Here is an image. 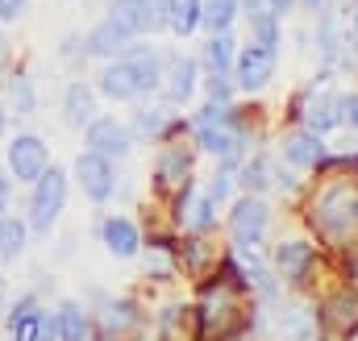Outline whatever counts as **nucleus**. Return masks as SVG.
Instances as JSON below:
<instances>
[{
	"label": "nucleus",
	"mask_w": 358,
	"mask_h": 341,
	"mask_svg": "<svg viewBox=\"0 0 358 341\" xmlns=\"http://www.w3.org/2000/svg\"><path fill=\"white\" fill-rule=\"evenodd\" d=\"M304 217L325 242H334V246L350 242L358 233V179L355 175H325L313 187Z\"/></svg>",
	"instance_id": "1"
},
{
	"label": "nucleus",
	"mask_w": 358,
	"mask_h": 341,
	"mask_svg": "<svg viewBox=\"0 0 358 341\" xmlns=\"http://www.w3.org/2000/svg\"><path fill=\"white\" fill-rule=\"evenodd\" d=\"M242 291L229 283V279H213L204 283L200 291V304H196V338L204 341H238L250 329V317L242 312Z\"/></svg>",
	"instance_id": "2"
},
{
	"label": "nucleus",
	"mask_w": 358,
	"mask_h": 341,
	"mask_svg": "<svg viewBox=\"0 0 358 341\" xmlns=\"http://www.w3.org/2000/svg\"><path fill=\"white\" fill-rule=\"evenodd\" d=\"M163 67L167 59L150 46H129L117 63H108V71L100 75V92L113 100H138L150 96L155 87L163 84Z\"/></svg>",
	"instance_id": "3"
},
{
	"label": "nucleus",
	"mask_w": 358,
	"mask_h": 341,
	"mask_svg": "<svg viewBox=\"0 0 358 341\" xmlns=\"http://www.w3.org/2000/svg\"><path fill=\"white\" fill-rule=\"evenodd\" d=\"M192 133L200 142V150L217 154V159H238L250 142L242 117L234 113V104H204L192 113Z\"/></svg>",
	"instance_id": "4"
},
{
	"label": "nucleus",
	"mask_w": 358,
	"mask_h": 341,
	"mask_svg": "<svg viewBox=\"0 0 358 341\" xmlns=\"http://www.w3.org/2000/svg\"><path fill=\"white\" fill-rule=\"evenodd\" d=\"M267 225H271V204L263 196H250V191H246V196L229 208V238H234L238 250H255V246L263 242Z\"/></svg>",
	"instance_id": "5"
},
{
	"label": "nucleus",
	"mask_w": 358,
	"mask_h": 341,
	"mask_svg": "<svg viewBox=\"0 0 358 341\" xmlns=\"http://www.w3.org/2000/svg\"><path fill=\"white\" fill-rule=\"evenodd\" d=\"M317 325L329 338H355L358 333V287H338L321 300Z\"/></svg>",
	"instance_id": "6"
},
{
	"label": "nucleus",
	"mask_w": 358,
	"mask_h": 341,
	"mask_svg": "<svg viewBox=\"0 0 358 341\" xmlns=\"http://www.w3.org/2000/svg\"><path fill=\"white\" fill-rule=\"evenodd\" d=\"M63 204H67V175L55 167L42 170V179H38V191H34V208H29V221H34V229H50L55 225V217L63 212Z\"/></svg>",
	"instance_id": "7"
},
{
	"label": "nucleus",
	"mask_w": 358,
	"mask_h": 341,
	"mask_svg": "<svg viewBox=\"0 0 358 341\" xmlns=\"http://www.w3.org/2000/svg\"><path fill=\"white\" fill-rule=\"evenodd\" d=\"M317 270V246L313 242H300V238H287L275 246V275L292 287H304L308 275Z\"/></svg>",
	"instance_id": "8"
},
{
	"label": "nucleus",
	"mask_w": 358,
	"mask_h": 341,
	"mask_svg": "<svg viewBox=\"0 0 358 341\" xmlns=\"http://www.w3.org/2000/svg\"><path fill=\"white\" fill-rule=\"evenodd\" d=\"M46 167H50V154H46V142L38 133H21L8 142V170L21 183H38Z\"/></svg>",
	"instance_id": "9"
},
{
	"label": "nucleus",
	"mask_w": 358,
	"mask_h": 341,
	"mask_svg": "<svg viewBox=\"0 0 358 341\" xmlns=\"http://www.w3.org/2000/svg\"><path fill=\"white\" fill-rule=\"evenodd\" d=\"M76 175H80V187H84V196H88L92 204H108V200H113V191H117V170H113L108 159L84 150V154L76 159Z\"/></svg>",
	"instance_id": "10"
},
{
	"label": "nucleus",
	"mask_w": 358,
	"mask_h": 341,
	"mask_svg": "<svg viewBox=\"0 0 358 341\" xmlns=\"http://www.w3.org/2000/svg\"><path fill=\"white\" fill-rule=\"evenodd\" d=\"M84 138H88V150L92 154H100V159H125L129 154V146H134V138H129V129L121 125V121H113V117H96L84 125Z\"/></svg>",
	"instance_id": "11"
},
{
	"label": "nucleus",
	"mask_w": 358,
	"mask_h": 341,
	"mask_svg": "<svg viewBox=\"0 0 358 341\" xmlns=\"http://www.w3.org/2000/svg\"><path fill=\"white\" fill-rule=\"evenodd\" d=\"M108 21L121 25L129 38H142V34H155L163 25V13L150 0H108Z\"/></svg>",
	"instance_id": "12"
},
{
	"label": "nucleus",
	"mask_w": 358,
	"mask_h": 341,
	"mask_svg": "<svg viewBox=\"0 0 358 341\" xmlns=\"http://www.w3.org/2000/svg\"><path fill=\"white\" fill-rule=\"evenodd\" d=\"M271 75H275V50L250 42V46L238 55V63H234L238 87H242V92H263V87L271 84Z\"/></svg>",
	"instance_id": "13"
},
{
	"label": "nucleus",
	"mask_w": 358,
	"mask_h": 341,
	"mask_svg": "<svg viewBox=\"0 0 358 341\" xmlns=\"http://www.w3.org/2000/svg\"><path fill=\"white\" fill-rule=\"evenodd\" d=\"M279 154H283L287 167L313 170V167H321V159H325V138L321 133H308V129H287L279 138Z\"/></svg>",
	"instance_id": "14"
},
{
	"label": "nucleus",
	"mask_w": 358,
	"mask_h": 341,
	"mask_svg": "<svg viewBox=\"0 0 358 341\" xmlns=\"http://www.w3.org/2000/svg\"><path fill=\"white\" fill-rule=\"evenodd\" d=\"M342 50H346V29H342V8L329 0L321 13H317V55L321 63L334 71L342 63Z\"/></svg>",
	"instance_id": "15"
},
{
	"label": "nucleus",
	"mask_w": 358,
	"mask_h": 341,
	"mask_svg": "<svg viewBox=\"0 0 358 341\" xmlns=\"http://www.w3.org/2000/svg\"><path fill=\"white\" fill-rule=\"evenodd\" d=\"M8 338L13 341H50L55 333V317H46L34 300H21L8 317Z\"/></svg>",
	"instance_id": "16"
},
{
	"label": "nucleus",
	"mask_w": 358,
	"mask_h": 341,
	"mask_svg": "<svg viewBox=\"0 0 358 341\" xmlns=\"http://www.w3.org/2000/svg\"><path fill=\"white\" fill-rule=\"evenodd\" d=\"M192 183V150L187 146H167L155 163V187L163 191H183Z\"/></svg>",
	"instance_id": "17"
},
{
	"label": "nucleus",
	"mask_w": 358,
	"mask_h": 341,
	"mask_svg": "<svg viewBox=\"0 0 358 341\" xmlns=\"http://www.w3.org/2000/svg\"><path fill=\"white\" fill-rule=\"evenodd\" d=\"M129 46H134V38L121 25H113V21H100L84 38V55H92V59H121Z\"/></svg>",
	"instance_id": "18"
},
{
	"label": "nucleus",
	"mask_w": 358,
	"mask_h": 341,
	"mask_svg": "<svg viewBox=\"0 0 358 341\" xmlns=\"http://www.w3.org/2000/svg\"><path fill=\"white\" fill-rule=\"evenodd\" d=\"M196 80H200V63L196 59H167V71H163V84H167V100L171 104H187L192 92H196Z\"/></svg>",
	"instance_id": "19"
},
{
	"label": "nucleus",
	"mask_w": 358,
	"mask_h": 341,
	"mask_svg": "<svg viewBox=\"0 0 358 341\" xmlns=\"http://www.w3.org/2000/svg\"><path fill=\"white\" fill-rule=\"evenodd\" d=\"M100 238H104L108 254H117V258H134L142 250V233H138V225L129 217H108L100 225Z\"/></svg>",
	"instance_id": "20"
},
{
	"label": "nucleus",
	"mask_w": 358,
	"mask_h": 341,
	"mask_svg": "<svg viewBox=\"0 0 358 341\" xmlns=\"http://www.w3.org/2000/svg\"><path fill=\"white\" fill-rule=\"evenodd\" d=\"M176 129H179V125L171 121L167 104H155V108H138V117H134V129H129V138H138V142H167V138H171Z\"/></svg>",
	"instance_id": "21"
},
{
	"label": "nucleus",
	"mask_w": 358,
	"mask_h": 341,
	"mask_svg": "<svg viewBox=\"0 0 358 341\" xmlns=\"http://www.w3.org/2000/svg\"><path fill=\"white\" fill-rule=\"evenodd\" d=\"M279 333L287 341H317L321 325H317V308L313 304H287L279 312Z\"/></svg>",
	"instance_id": "22"
},
{
	"label": "nucleus",
	"mask_w": 358,
	"mask_h": 341,
	"mask_svg": "<svg viewBox=\"0 0 358 341\" xmlns=\"http://www.w3.org/2000/svg\"><path fill=\"white\" fill-rule=\"evenodd\" d=\"M200 8L204 0H163V25L176 38H192L200 29Z\"/></svg>",
	"instance_id": "23"
},
{
	"label": "nucleus",
	"mask_w": 358,
	"mask_h": 341,
	"mask_svg": "<svg viewBox=\"0 0 358 341\" xmlns=\"http://www.w3.org/2000/svg\"><path fill=\"white\" fill-rule=\"evenodd\" d=\"M238 63V46H234V34H213L204 42V55H200V67L208 75H229Z\"/></svg>",
	"instance_id": "24"
},
{
	"label": "nucleus",
	"mask_w": 358,
	"mask_h": 341,
	"mask_svg": "<svg viewBox=\"0 0 358 341\" xmlns=\"http://www.w3.org/2000/svg\"><path fill=\"white\" fill-rule=\"evenodd\" d=\"M96 312H100V321H104V333H108V338H117V333L134 329V321H138V312H134V304H129V300H108V296H100V300H96Z\"/></svg>",
	"instance_id": "25"
},
{
	"label": "nucleus",
	"mask_w": 358,
	"mask_h": 341,
	"mask_svg": "<svg viewBox=\"0 0 358 341\" xmlns=\"http://www.w3.org/2000/svg\"><path fill=\"white\" fill-rule=\"evenodd\" d=\"M55 333L63 341H88L92 338V317L80 304H63V308L55 312Z\"/></svg>",
	"instance_id": "26"
},
{
	"label": "nucleus",
	"mask_w": 358,
	"mask_h": 341,
	"mask_svg": "<svg viewBox=\"0 0 358 341\" xmlns=\"http://www.w3.org/2000/svg\"><path fill=\"white\" fill-rule=\"evenodd\" d=\"M96 113V92L88 84H71L63 96V121L67 125H88V117Z\"/></svg>",
	"instance_id": "27"
},
{
	"label": "nucleus",
	"mask_w": 358,
	"mask_h": 341,
	"mask_svg": "<svg viewBox=\"0 0 358 341\" xmlns=\"http://www.w3.org/2000/svg\"><path fill=\"white\" fill-rule=\"evenodd\" d=\"M238 8H242V0H204V8H200V25H208V34H229Z\"/></svg>",
	"instance_id": "28"
},
{
	"label": "nucleus",
	"mask_w": 358,
	"mask_h": 341,
	"mask_svg": "<svg viewBox=\"0 0 358 341\" xmlns=\"http://www.w3.org/2000/svg\"><path fill=\"white\" fill-rule=\"evenodd\" d=\"M163 338L167 341H196V308L187 312V304H176L163 312Z\"/></svg>",
	"instance_id": "29"
},
{
	"label": "nucleus",
	"mask_w": 358,
	"mask_h": 341,
	"mask_svg": "<svg viewBox=\"0 0 358 341\" xmlns=\"http://www.w3.org/2000/svg\"><path fill=\"white\" fill-rule=\"evenodd\" d=\"M179 270V258H176V246L171 242H150L146 246V275H159V279H167V275H176Z\"/></svg>",
	"instance_id": "30"
},
{
	"label": "nucleus",
	"mask_w": 358,
	"mask_h": 341,
	"mask_svg": "<svg viewBox=\"0 0 358 341\" xmlns=\"http://www.w3.org/2000/svg\"><path fill=\"white\" fill-rule=\"evenodd\" d=\"M271 175H275V167H271V159H263V154H255V159H246V167L238 170V183L250 191V196H259L263 187H271Z\"/></svg>",
	"instance_id": "31"
},
{
	"label": "nucleus",
	"mask_w": 358,
	"mask_h": 341,
	"mask_svg": "<svg viewBox=\"0 0 358 341\" xmlns=\"http://www.w3.org/2000/svg\"><path fill=\"white\" fill-rule=\"evenodd\" d=\"M25 250V225L13 217H0V262H13Z\"/></svg>",
	"instance_id": "32"
},
{
	"label": "nucleus",
	"mask_w": 358,
	"mask_h": 341,
	"mask_svg": "<svg viewBox=\"0 0 358 341\" xmlns=\"http://www.w3.org/2000/svg\"><path fill=\"white\" fill-rule=\"evenodd\" d=\"M250 34H255V42L259 46H267V50H279V17L275 13H255L250 17Z\"/></svg>",
	"instance_id": "33"
},
{
	"label": "nucleus",
	"mask_w": 358,
	"mask_h": 341,
	"mask_svg": "<svg viewBox=\"0 0 358 341\" xmlns=\"http://www.w3.org/2000/svg\"><path fill=\"white\" fill-rule=\"evenodd\" d=\"M176 254H179V262H187V270H200V266L208 262V246H204L200 233H187V238L176 246Z\"/></svg>",
	"instance_id": "34"
},
{
	"label": "nucleus",
	"mask_w": 358,
	"mask_h": 341,
	"mask_svg": "<svg viewBox=\"0 0 358 341\" xmlns=\"http://www.w3.org/2000/svg\"><path fill=\"white\" fill-rule=\"evenodd\" d=\"M8 100H13V108H17V113H34V108H38L34 80H29V75H13V84H8Z\"/></svg>",
	"instance_id": "35"
},
{
	"label": "nucleus",
	"mask_w": 358,
	"mask_h": 341,
	"mask_svg": "<svg viewBox=\"0 0 358 341\" xmlns=\"http://www.w3.org/2000/svg\"><path fill=\"white\" fill-rule=\"evenodd\" d=\"M229 96H234L229 75H208V104H229Z\"/></svg>",
	"instance_id": "36"
},
{
	"label": "nucleus",
	"mask_w": 358,
	"mask_h": 341,
	"mask_svg": "<svg viewBox=\"0 0 358 341\" xmlns=\"http://www.w3.org/2000/svg\"><path fill=\"white\" fill-rule=\"evenodd\" d=\"M29 13V0H0V21H21Z\"/></svg>",
	"instance_id": "37"
},
{
	"label": "nucleus",
	"mask_w": 358,
	"mask_h": 341,
	"mask_svg": "<svg viewBox=\"0 0 358 341\" xmlns=\"http://www.w3.org/2000/svg\"><path fill=\"white\" fill-rule=\"evenodd\" d=\"M346 50L358 59V0H355V8H350V21H346Z\"/></svg>",
	"instance_id": "38"
},
{
	"label": "nucleus",
	"mask_w": 358,
	"mask_h": 341,
	"mask_svg": "<svg viewBox=\"0 0 358 341\" xmlns=\"http://www.w3.org/2000/svg\"><path fill=\"white\" fill-rule=\"evenodd\" d=\"M346 125L358 129V92H355V96H346Z\"/></svg>",
	"instance_id": "39"
},
{
	"label": "nucleus",
	"mask_w": 358,
	"mask_h": 341,
	"mask_svg": "<svg viewBox=\"0 0 358 341\" xmlns=\"http://www.w3.org/2000/svg\"><path fill=\"white\" fill-rule=\"evenodd\" d=\"M242 4H246V13H250V17H255V13H267V8H271V0H242Z\"/></svg>",
	"instance_id": "40"
},
{
	"label": "nucleus",
	"mask_w": 358,
	"mask_h": 341,
	"mask_svg": "<svg viewBox=\"0 0 358 341\" xmlns=\"http://www.w3.org/2000/svg\"><path fill=\"white\" fill-rule=\"evenodd\" d=\"M346 275H350V279H358V250L346 258Z\"/></svg>",
	"instance_id": "41"
},
{
	"label": "nucleus",
	"mask_w": 358,
	"mask_h": 341,
	"mask_svg": "<svg viewBox=\"0 0 358 341\" xmlns=\"http://www.w3.org/2000/svg\"><path fill=\"white\" fill-rule=\"evenodd\" d=\"M296 4H304V8H313V13H321V8H325L329 0H296Z\"/></svg>",
	"instance_id": "42"
},
{
	"label": "nucleus",
	"mask_w": 358,
	"mask_h": 341,
	"mask_svg": "<svg viewBox=\"0 0 358 341\" xmlns=\"http://www.w3.org/2000/svg\"><path fill=\"white\" fill-rule=\"evenodd\" d=\"M8 204V179H4V170H0V208Z\"/></svg>",
	"instance_id": "43"
},
{
	"label": "nucleus",
	"mask_w": 358,
	"mask_h": 341,
	"mask_svg": "<svg viewBox=\"0 0 358 341\" xmlns=\"http://www.w3.org/2000/svg\"><path fill=\"white\" fill-rule=\"evenodd\" d=\"M4 59H8V42H4V34H0V67H4Z\"/></svg>",
	"instance_id": "44"
},
{
	"label": "nucleus",
	"mask_w": 358,
	"mask_h": 341,
	"mask_svg": "<svg viewBox=\"0 0 358 341\" xmlns=\"http://www.w3.org/2000/svg\"><path fill=\"white\" fill-rule=\"evenodd\" d=\"M4 121H8V117H4V100H0V133H4Z\"/></svg>",
	"instance_id": "45"
},
{
	"label": "nucleus",
	"mask_w": 358,
	"mask_h": 341,
	"mask_svg": "<svg viewBox=\"0 0 358 341\" xmlns=\"http://www.w3.org/2000/svg\"><path fill=\"white\" fill-rule=\"evenodd\" d=\"M150 4H155V8H159V13H163V0H150Z\"/></svg>",
	"instance_id": "46"
},
{
	"label": "nucleus",
	"mask_w": 358,
	"mask_h": 341,
	"mask_svg": "<svg viewBox=\"0 0 358 341\" xmlns=\"http://www.w3.org/2000/svg\"><path fill=\"white\" fill-rule=\"evenodd\" d=\"M0 304H4V291H0Z\"/></svg>",
	"instance_id": "47"
},
{
	"label": "nucleus",
	"mask_w": 358,
	"mask_h": 341,
	"mask_svg": "<svg viewBox=\"0 0 358 341\" xmlns=\"http://www.w3.org/2000/svg\"><path fill=\"white\" fill-rule=\"evenodd\" d=\"M238 341H242V338H238Z\"/></svg>",
	"instance_id": "48"
}]
</instances>
